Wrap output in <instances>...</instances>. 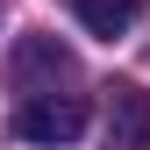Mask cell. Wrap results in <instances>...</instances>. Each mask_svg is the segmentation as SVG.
<instances>
[{"instance_id": "obj_1", "label": "cell", "mask_w": 150, "mask_h": 150, "mask_svg": "<svg viewBox=\"0 0 150 150\" xmlns=\"http://www.w3.org/2000/svg\"><path fill=\"white\" fill-rule=\"evenodd\" d=\"M79 129H86V100L79 93L50 86V93H29V100L14 107V136L22 143H71Z\"/></svg>"}, {"instance_id": "obj_2", "label": "cell", "mask_w": 150, "mask_h": 150, "mask_svg": "<svg viewBox=\"0 0 150 150\" xmlns=\"http://www.w3.org/2000/svg\"><path fill=\"white\" fill-rule=\"evenodd\" d=\"M7 79H14V93H43V86H57V79H71V50L57 43V36H29L22 50H14V64H7Z\"/></svg>"}, {"instance_id": "obj_3", "label": "cell", "mask_w": 150, "mask_h": 150, "mask_svg": "<svg viewBox=\"0 0 150 150\" xmlns=\"http://www.w3.org/2000/svg\"><path fill=\"white\" fill-rule=\"evenodd\" d=\"M107 136L115 150H150V93L115 86V115H107Z\"/></svg>"}, {"instance_id": "obj_4", "label": "cell", "mask_w": 150, "mask_h": 150, "mask_svg": "<svg viewBox=\"0 0 150 150\" xmlns=\"http://www.w3.org/2000/svg\"><path fill=\"white\" fill-rule=\"evenodd\" d=\"M136 14H143V0H79V22H86V36H129L136 29Z\"/></svg>"}, {"instance_id": "obj_5", "label": "cell", "mask_w": 150, "mask_h": 150, "mask_svg": "<svg viewBox=\"0 0 150 150\" xmlns=\"http://www.w3.org/2000/svg\"><path fill=\"white\" fill-rule=\"evenodd\" d=\"M71 7H79V0H71Z\"/></svg>"}]
</instances>
